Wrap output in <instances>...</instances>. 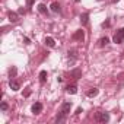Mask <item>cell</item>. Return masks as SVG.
I'll return each instance as SVG.
<instances>
[{"mask_svg":"<svg viewBox=\"0 0 124 124\" xmlns=\"http://www.w3.org/2000/svg\"><path fill=\"white\" fill-rule=\"evenodd\" d=\"M108 42H109V38H108V37H104V38L99 39V45H101V47H105Z\"/></svg>","mask_w":124,"mask_h":124,"instance_id":"7c38bea8","label":"cell"},{"mask_svg":"<svg viewBox=\"0 0 124 124\" xmlns=\"http://www.w3.org/2000/svg\"><path fill=\"white\" fill-rule=\"evenodd\" d=\"M34 5V0H26V6H32Z\"/></svg>","mask_w":124,"mask_h":124,"instance_id":"d6986e66","label":"cell"},{"mask_svg":"<svg viewBox=\"0 0 124 124\" xmlns=\"http://www.w3.org/2000/svg\"><path fill=\"white\" fill-rule=\"evenodd\" d=\"M31 95V91L29 89H26V92H25V96H29Z\"/></svg>","mask_w":124,"mask_h":124,"instance_id":"7402d4cb","label":"cell"},{"mask_svg":"<svg viewBox=\"0 0 124 124\" xmlns=\"http://www.w3.org/2000/svg\"><path fill=\"white\" fill-rule=\"evenodd\" d=\"M66 91H67V93H72V95H75V93L78 92V88H76L75 85H72V86H67V88H66Z\"/></svg>","mask_w":124,"mask_h":124,"instance_id":"30bf717a","label":"cell"},{"mask_svg":"<svg viewBox=\"0 0 124 124\" xmlns=\"http://www.w3.org/2000/svg\"><path fill=\"white\" fill-rule=\"evenodd\" d=\"M98 92H99V91H98L96 88H93V89H91V91L88 92V96H91V98H92V96H96V95H98Z\"/></svg>","mask_w":124,"mask_h":124,"instance_id":"5bb4252c","label":"cell"},{"mask_svg":"<svg viewBox=\"0 0 124 124\" xmlns=\"http://www.w3.org/2000/svg\"><path fill=\"white\" fill-rule=\"evenodd\" d=\"M70 109H72V102H64L63 105H61V109H60L58 115L55 117V123H63L66 120V117L69 115Z\"/></svg>","mask_w":124,"mask_h":124,"instance_id":"6da1fadb","label":"cell"},{"mask_svg":"<svg viewBox=\"0 0 124 124\" xmlns=\"http://www.w3.org/2000/svg\"><path fill=\"white\" fill-rule=\"evenodd\" d=\"M98 2H102V0H98Z\"/></svg>","mask_w":124,"mask_h":124,"instance_id":"d4e9b609","label":"cell"},{"mask_svg":"<svg viewBox=\"0 0 124 124\" xmlns=\"http://www.w3.org/2000/svg\"><path fill=\"white\" fill-rule=\"evenodd\" d=\"M83 38H85V32H83L82 29L76 31V32L73 34V39H75V41H83Z\"/></svg>","mask_w":124,"mask_h":124,"instance_id":"277c9868","label":"cell"},{"mask_svg":"<svg viewBox=\"0 0 124 124\" xmlns=\"http://www.w3.org/2000/svg\"><path fill=\"white\" fill-rule=\"evenodd\" d=\"M45 79H47V72H45V70H41V72H39V80L44 83Z\"/></svg>","mask_w":124,"mask_h":124,"instance_id":"4fadbf2b","label":"cell"},{"mask_svg":"<svg viewBox=\"0 0 124 124\" xmlns=\"http://www.w3.org/2000/svg\"><path fill=\"white\" fill-rule=\"evenodd\" d=\"M114 42H115V44L124 42V28H121V29H118V31L115 32V35H114Z\"/></svg>","mask_w":124,"mask_h":124,"instance_id":"7a4b0ae2","label":"cell"},{"mask_svg":"<svg viewBox=\"0 0 124 124\" xmlns=\"http://www.w3.org/2000/svg\"><path fill=\"white\" fill-rule=\"evenodd\" d=\"M16 72H18V70H16V67L13 66V67L9 70V76H10V78H15V76H16Z\"/></svg>","mask_w":124,"mask_h":124,"instance_id":"e0dca14e","label":"cell"},{"mask_svg":"<svg viewBox=\"0 0 124 124\" xmlns=\"http://www.w3.org/2000/svg\"><path fill=\"white\" fill-rule=\"evenodd\" d=\"M88 21H89V15H88V13H83V15L80 16V22H82V25H88Z\"/></svg>","mask_w":124,"mask_h":124,"instance_id":"9c48e42d","label":"cell"},{"mask_svg":"<svg viewBox=\"0 0 124 124\" xmlns=\"http://www.w3.org/2000/svg\"><path fill=\"white\" fill-rule=\"evenodd\" d=\"M45 45H48L50 48H54V47H55V41H54V38H51V37H45Z\"/></svg>","mask_w":124,"mask_h":124,"instance_id":"8992f818","label":"cell"},{"mask_svg":"<svg viewBox=\"0 0 124 124\" xmlns=\"http://www.w3.org/2000/svg\"><path fill=\"white\" fill-rule=\"evenodd\" d=\"M9 21H10V22H18V21H19L18 13H15V12H9Z\"/></svg>","mask_w":124,"mask_h":124,"instance_id":"ba28073f","label":"cell"},{"mask_svg":"<svg viewBox=\"0 0 124 124\" xmlns=\"http://www.w3.org/2000/svg\"><path fill=\"white\" fill-rule=\"evenodd\" d=\"M95 118H96V121H99V123H108V121H109V114H108V112H96Z\"/></svg>","mask_w":124,"mask_h":124,"instance_id":"3957f363","label":"cell"},{"mask_svg":"<svg viewBox=\"0 0 124 124\" xmlns=\"http://www.w3.org/2000/svg\"><path fill=\"white\" fill-rule=\"evenodd\" d=\"M80 75H82V72H80V70H78V69L72 72V76H75V79H79V78H80Z\"/></svg>","mask_w":124,"mask_h":124,"instance_id":"2e32d148","label":"cell"},{"mask_svg":"<svg viewBox=\"0 0 124 124\" xmlns=\"http://www.w3.org/2000/svg\"><path fill=\"white\" fill-rule=\"evenodd\" d=\"M42 111V104L41 102H35L34 105H32V112L34 114H39Z\"/></svg>","mask_w":124,"mask_h":124,"instance_id":"5b68a950","label":"cell"},{"mask_svg":"<svg viewBox=\"0 0 124 124\" xmlns=\"http://www.w3.org/2000/svg\"><path fill=\"white\" fill-rule=\"evenodd\" d=\"M80 112H83V109H82V108H78V109H76V114H80Z\"/></svg>","mask_w":124,"mask_h":124,"instance_id":"603a6c76","label":"cell"},{"mask_svg":"<svg viewBox=\"0 0 124 124\" xmlns=\"http://www.w3.org/2000/svg\"><path fill=\"white\" fill-rule=\"evenodd\" d=\"M9 86H10L12 91H19V88H21V85H19L16 80H12V79H10V82H9Z\"/></svg>","mask_w":124,"mask_h":124,"instance_id":"52a82bcc","label":"cell"},{"mask_svg":"<svg viewBox=\"0 0 124 124\" xmlns=\"http://www.w3.org/2000/svg\"><path fill=\"white\" fill-rule=\"evenodd\" d=\"M38 10H39L41 13H44V15H47V13H48L47 6H45V5H42V3H41V5H38Z\"/></svg>","mask_w":124,"mask_h":124,"instance_id":"8fae6325","label":"cell"},{"mask_svg":"<svg viewBox=\"0 0 124 124\" xmlns=\"http://www.w3.org/2000/svg\"><path fill=\"white\" fill-rule=\"evenodd\" d=\"M51 10H53V12H60V10H61V9H60V5H58V3H53V5H51Z\"/></svg>","mask_w":124,"mask_h":124,"instance_id":"9a60e30c","label":"cell"},{"mask_svg":"<svg viewBox=\"0 0 124 124\" xmlns=\"http://www.w3.org/2000/svg\"><path fill=\"white\" fill-rule=\"evenodd\" d=\"M0 108H2V111H8V109H9V105H8V102H2Z\"/></svg>","mask_w":124,"mask_h":124,"instance_id":"ac0fdd59","label":"cell"},{"mask_svg":"<svg viewBox=\"0 0 124 124\" xmlns=\"http://www.w3.org/2000/svg\"><path fill=\"white\" fill-rule=\"evenodd\" d=\"M102 26H104V28H105V26H109V21H107V22H104V23H102Z\"/></svg>","mask_w":124,"mask_h":124,"instance_id":"44dd1931","label":"cell"},{"mask_svg":"<svg viewBox=\"0 0 124 124\" xmlns=\"http://www.w3.org/2000/svg\"><path fill=\"white\" fill-rule=\"evenodd\" d=\"M23 42H25V44H26V45H28V44H31V41H29V38H26V37H25V38H23Z\"/></svg>","mask_w":124,"mask_h":124,"instance_id":"ffe728a7","label":"cell"},{"mask_svg":"<svg viewBox=\"0 0 124 124\" xmlns=\"http://www.w3.org/2000/svg\"><path fill=\"white\" fill-rule=\"evenodd\" d=\"M111 2H112V3H117V2H120V0H111Z\"/></svg>","mask_w":124,"mask_h":124,"instance_id":"cb8c5ba5","label":"cell"}]
</instances>
